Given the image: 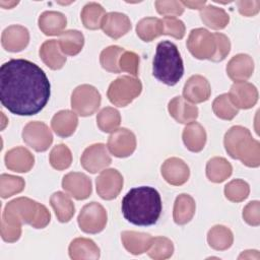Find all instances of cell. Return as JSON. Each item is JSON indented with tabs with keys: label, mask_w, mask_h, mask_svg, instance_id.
I'll list each match as a JSON object with an SVG mask.
<instances>
[{
	"label": "cell",
	"mask_w": 260,
	"mask_h": 260,
	"mask_svg": "<svg viewBox=\"0 0 260 260\" xmlns=\"http://www.w3.org/2000/svg\"><path fill=\"white\" fill-rule=\"evenodd\" d=\"M51 84L37 64L25 59H11L0 68V101L10 113L32 116L47 105Z\"/></svg>",
	"instance_id": "obj_1"
},
{
	"label": "cell",
	"mask_w": 260,
	"mask_h": 260,
	"mask_svg": "<svg viewBox=\"0 0 260 260\" xmlns=\"http://www.w3.org/2000/svg\"><path fill=\"white\" fill-rule=\"evenodd\" d=\"M51 214L43 204L20 197L8 202L1 220V237L5 242H15L21 235V223L35 229H44L50 222Z\"/></svg>",
	"instance_id": "obj_2"
},
{
	"label": "cell",
	"mask_w": 260,
	"mask_h": 260,
	"mask_svg": "<svg viewBox=\"0 0 260 260\" xmlns=\"http://www.w3.org/2000/svg\"><path fill=\"white\" fill-rule=\"evenodd\" d=\"M121 209L125 219L135 225L154 224L162 209L160 195L149 186L133 188L122 199Z\"/></svg>",
	"instance_id": "obj_3"
},
{
	"label": "cell",
	"mask_w": 260,
	"mask_h": 260,
	"mask_svg": "<svg viewBox=\"0 0 260 260\" xmlns=\"http://www.w3.org/2000/svg\"><path fill=\"white\" fill-rule=\"evenodd\" d=\"M152 74L167 85H175L184 74V64L177 46L170 41L159 42L152 62Z\"/></svg>",
	"instance_id": "obj_4"
},
{
	"label": "cell",
	"mask_w": 260,
	"mask_h": 260,
	"mask_svg": "<svg viewBox=\"0 0 260 260\" xmlns=\"http://www.w3.org/2000/svg\"><path fill=\"white\" fill-rule=\"evenodd\" d=\"M224 147L230 156L240 159L247 167L256 168L260 165V144L247 128L232 127L224 135Z\"/></svg>",
	"instance_id": "obj_5"
},
{
	"label": "cell",
	"mask_w": 260,
	"mask_h": 260,
	"mask_svg": "<svg viewBox=\"0 0 260 260\" xmlns=\"http://www.w3.org/2000/svg\"><path fill=\"white\" fill-rule=\"evenodd\" d=\"M142 90V84L139 79L131 76H121L115 79L109 86L107 95L109 101L118 107H126Z\"/></svg>",
	"instance_id": "obj_6"
},
{
	"label": "cell",
	"mask_w": 260,
	"mask_h": 260,
	"mask_svg": "<svg viewBox=\"0 0 260 260\" xmlns=\"http://www.w3.org/2000/svg\"><path fill=\"white\" fill-rule=\"evenodd\" d=\"M101 105V94L95 87L89 84L77 86L71 95V107L80 116H90Z\"/></svg>",
	"instance_id": "obj_7"
},
{
	"label": "cell",
	"mask_w": 260,
	"mask_h": 260,
	"mask_svg": "<svg viewBox=\"0 0 260 260\" xmlns=\"http://www.w3.org/2000/svg\"><path fill=\"white\" fill-rule=\"evenodd\" d=\"M187 47L195 58L212 60L216 52L214 35L205 28L192 29L187 40Z\"/></svg>",
	"instance_id": "obj_8"
},
{
	"label": "cell",
	"mask_w": 260,
	"mask_h": 260,
	"mask_svg": "<svg viewBox=\"0 0 260 260\" xmlns=\"http://www.w3.org/2000/svg\"><path fill=\"white\" fill-rule=\"evenodd\" d=\"M77 219L81 231L87 234H96L106 226L107 211L100 203L90 202L82 207Z\"/></svg>",
	"instance_id": "obj_9"
},
{
	"label": "cell",
	"mask_w": 260,
	"mask_h": 260,
	"mask_svg": "<svg viewBox=\"0 0 260 260\" xmlns=\"http://www.w3.org/2000/svg\"><path fill=\"white\" fill-rule=\"evenodd\" d=\"M23 141L36 151H45L53 142V135L43 122H29L22 131Z\"/></svg>",
	"instance_id": "obj_10"
},
{
	"label": "cell",
	"mask_w": 260,
	"mask_h": 260,
	"mask_svg": "<svg viewBox=\"0 0 260 260\" xmlns=\"http://www.w3.org/2000/svg\"><path fill=\"white\" fill-rule=\"evenodd\" d=\"M108 148L117 157L129 156L136 148L135 135L126 128L117 129L108 139Z\"/></svg>",
	"instance_id": "obj_11"
},
{
	"label": "cell",
	"mask_w": 260,
	"mask_h": 260,
	"mask_svg": "<svg viewBox=\"0 0 260 260\" xmlns=\"http://www.w3.org/2000/svg\"><path fill=\"white\" fill-rule=\"evenodd\" d=\"M82 167L89 173L95 174L107 168L112 159L105 144L96 143L88 146L80 158Z\"/></svg>",
	"instance_id": "obj_12"
},
{
	"label": "cell",
	"mask_w": 260,
	"mask_h": 260,
	"mask_svg": "<svg viewBox=\"0 0 260 260\" xmlns=\"http://www.w3.org/2000/svg\"><path fill=\"white\" fill-rule=\"evenodd\" d=\"M96 192L101 198L111 200L116 198L123 187V177L115 169L103 171L96 178Z\"/></svg>",
	"instance_id": "obj_13"
},
{
	"label": "cell",
	"mask_w": 260,
	"mask_h": 260,
	"mask_svg": "<svg viewBox=\"0 0 260 260\" xmlns=\"http://www.w3.org/2000/svg\"><path fill=\"white\" fill-rule=\"evenodd\" d=\"M63 189L73 198L83 200L91 194V181L82 173H68L62 180Z\"/></svg>",
	"instance_id": "obj_14"
},
{
	"label": "cell",
	"mask_w": 260,
	"mask_h": 260,
	"mask_svg": "<svg viewBox=\"0 0 260 260\" xmlns=\"http://www.w3.org/2000/svg\"><path fill=\"white\" fill-rule=\"evenodd\" d=\"M229 98L236 108L250 109L258 100L257 88L249 82H235L230 90Z\"/></svg>",
	"instance_id": "obj_15"
},
{
	"label": "cell",
	"mask_w": 260,
	"mask_h": 260,
	"mask_svg": "<svg viewBox=\"0 0 260 260\" xmlns=\"http://www.w3.org/2000/svg\"><path fill=\"white\" fill-rule=\"evenodd\" d=\"M211 94V88L208 80L201 75L191 76L183 88V96L186 101L199 104L207 101Z\"/></svg>",
	"instance_id": "obj_16"
},
{
	"label": "cell",
	"mask_w": 260,
	"mask_h": 260,
	"mask_svg": "<svg viewBox=\"0 0 260 260\" xmlns=\"http://www.w3.org/2000/svg\"><path fill=\"white\" fill-rule=\"evenodd\" d=\"M161 175L169 184L180 186L188 181L190 171L184 160L178 157H171L162 164Z\"/></svg>",
	"instance_id": "obj_17"
},
{
	"label": "cell",
	"mask_w": 260,
	"mask_h": 260,
	"mask_svg": "<svg viewBox=\"0 0 260 260\" xmlns=\"http://www.w3.org/2000/svg\"><path fill=\"white\" fill-rule=\"evenodd\" d=\"M29 41L28 30L21 25H10L6 27L1 37L2 47L9 52H19L23 50Z\"/></svg>",
	"instance_id": "obj_18"
},
{
	"label": "cell",
	"mask_w": 260,
	"mask_h": 260,
	"mask_svg": "<svg viewBox=\"0 0 260 260\" xmlns=\"http://www.w3.org/2000/svg\"><path fill=\"white\" fill-rule=\"evenodd\" d=\"M101 27L104 32L114 40L126 35L131 28V22L129 17L120 12L106 13Z\"/></svg>",
	"instance_id": "obj_19"
},
{
	"label": "cell",
	"mask_w": 260,
	"mask_h": 260,
	"mask_svg": "<svg viewBox=\"0 0 260 260\" xmlns=\"http://www.w3.org/2000/svg\"><path fill=\"white\" fill-rule=\"evenodd\" d=\"M254 62L249 55L239 54L234 56L226 66V73L235 82L247 80L253 73Z\"/></svg>",
	"instance_id": "obj_20"
},
{
	"label": "cell",
	"mask_w": 260,
	"mask_h": 260,
	"mask_svg": "<svg viewBox=\"0 0 260 260\" xmlns=\"http://www.w3.org/2000/svg\"><path fill=\"white\" fill-rule=\"evenodd\" d=\"M170 115L179 123L189 124L198 117V108L189 104L182 96H175L168 106Z\"/></svg>",
	"instance_id": "obj_21"
},
{
	"label": "cell",
	"mask_w": 260,
	"mask_h": 260,
	"mask_svg": "<svg viewBox=\"0 0 260 260\" xmlns=\"http://www.w3.org/2000/svg\"><path fill=\"white\" fill-rule=\"evenodd\" d=\"M34 162V155L24 147L12 148L5 154V165L13 172L26 173L32 168Z\"/></svg>",
	"instance_id": "obj_22"
},
{
	"label": "cell",
	"mask_w": 260,
	"mask_h": 260,
	"mask_svg": "<svg viewBox=\"0 0 260 260\" xmlns=\"http://www.w3.org/2000/svg\"><path fill=\"white\" fill-rule=\"evenodd\" d=\"M40 57L51 69L58 70L63 67L66 57L63 55L59 43L56 40L46 41L40 48Z\"/></svg>",
	"instance_id": "obj_23"
},
{
	"label": "cell",
	"mask_w": 260,
	"mask_h": 260,
	"mask_svg": "<svg viewBox=\"0 0 260 260\" xmlns=\"http://www.w3.org/2000/svg\"><path fill=\"white\" fill-rule=\"evenodd\" d=\"M78 119L74 112L63 110L55 114L51 121L54 132L60 137H68L72 135L77 127Z\"/></svg>",
	"instance_id": "obj_24"
},
{
	"label": "cell",
	"mask_w": 260,
	"mask_h": 260,
	"mask_svg": "<svg viewBox=\"0 0 260 260\" xmlns=\"http://www.w3.org/2000/svg\"><path fill=\"white\" fill-rule=\"evenodd\" d=\"M66 23V16L57 11H45L39 18L40 29L47 36L61 35Z\"/></svg>",
	"instance_id": "obj_25"
},
{
	"label": "cell",
	"mask_w": 260,
	"mask_h": 260,
	"mask_svg": "<svg viewBox=\"0 0 260 260\" xmlns=\"http://www.w3.org/2000/svg\"><path fill=\"white\" fill-rule=\"evenodd\" d=\"M121 240L127 251L131 254L139 255L149 249L152 237L144 233L126 231L121 234Z\"/></svg>",
	"instance_id": "obj_26"
},
{
	"label": "cell",
	"mask_w": 260,
	"mask_h": 260,
	"mask_svg": "<svg viewBox=\"0 0 260 260\" xmlns=\"http://www.w3.org/2000/svg\"><path fill=\"white\" fill-rule=\"evenodd\" d=\"M183 141L190 151L199 152L205 145L206 132L199 123L191 122L184 128Z\"/></svg>",
	"instance_id": "obj_27"
},
{
	"label": "cell",
	"mask_w": 260,
	"mask_h": 260,
	"mask_svg": "<svg viewBox=\"0 0 260 260\" xmlns=\"http://www.w3.org/2000/svg\"><path fill=\"white\" fill-rule=\"evenodd\" d=\"M69 255L75 260L99 259L100 249L93 241L85 238H77L69 246Z\"/></svg>",
	"instance_id": "obj_28"
},
{
	"label": "cell",
	"mask_w": 260,
	"mask_h": 260,
	"mask_svg": "<svg viewBox=\"0 0 260 260\" xmlns=\"http://www.w3.org/2000/svg\"><path fill=\"white\" fill-rule=\"evenodd\" d=\"M195 201L188 194H181L176 198L174 204V220L178 224L189 222L195 213Z\"/></svg>",
	"instance_id": "obj_29"
},
{
	"label": "cell",
	"mask_w": 260,
	"mask_h": 260,
	"mask_svg": "<svg viewBox=\"0 0 260 260\" xmlns=\"http://www.w3.org/2000/svg\"><path fill=\"white\" fill-rule=\"evenodd\" d=\"M50 203L59 221L67 222L73 216L75 207L67 194L63 192L54 193L50 198Z\"/></svg>",
	"instance_id": "obj_30"
},
{
	"label": "cell",
	"mask_w": 260,
	"mask_h": 260,
	"mask_svg": "<svg viewBox=\"0 0 260 260\" xmlns=\"http://www.w3.org/2000/svg\"><path fill=\"white\" fill-rule=\"evenodd\" d=\"M201 20L205 25L212 29L224 28L229 21V14L222 9L213 5H207L200 10Z\"/></svg>",
	"instance_id": "obj_31"
},
{
	"label": "cell",
	"mask_w": 260,
	"mask_h": 260,
	"mask_svg": "<svg viewBox=\"0 0 260 260\" xmlns=\"http://www.w3.org/2000/svg\"><path fill=\"white\" fill-rule=\"evenodd\" d=\"M58 43L63 54L75 56L82 50L84 37L79 30L69 29L60 35Z\"/></svg>",
	"instance_id": "obj_32"
},
{
	"label": "cell",
	"mask_w": 260,
	"mask_h": 260,
	"mask_svg": "<svg viewBox=\"0 0 260 260\" xmlns=\"http://www.w3.org/2000/svg\"><path fill=\"white\" fill-rule=\"evenodd\" d=\"M137 36L144 42H151L153 39L164 35L162 21L156 17L142 18L136 25Z\"/></svg>",
	"instance_id": "obj_33"
},
{
	"label": "cell",
	"mask_w": 260,
	"mask_h": 260,
	"mask_svg": "<svg viewBox=\"0 0 260 260\" xmlns=\"http://www.w3.org/2000/svg\"><path fill=\"white\" fill-rule=\"evenodd\" d=\"M232 166L223 157H213L206 165V176L214 183H221L232 175Z\"/></svg>",
	"instance_id": "obj_34"
},
{
	"label": "cell",
	"mask_w": 260,
	"mask_h": 260,
	"mask_svg": "<svg viewBox=\"0 0 260 260\" xmlns=\"http://www.w3.org/2000/svg\"><path fill=\"white\" fill-rule=\"evenodd\" d=\"M106 15L102 5L95 2L87 3L81 11V20L83 25L88 29H98L102 25V21Z\"/></svg>",
	"instance_id": "obj_35"
},
{
	"label": "cell",
	"mask_w": 260,
	"mask_h": 260,
	"mask_svg": "<svg viewBox=\"0 0 260 260\" xmlns=\"http://www.w3.org/2000/svg\"><path fill=\"white\" fill-rule=\"evenodd\" d=\"M207 241L214 250H226L233 244V233L223 225H215L208 232Z\"/></svg>",
	"instance_id": "obj_36"
},
{
	"label": "cell",
	"mask_w": 260,
	"mask_h": 260,
	"mask_svg": "<svg viewBox=\"0 0 260 260\" xmlns=\"http://www.w3.org/2000/svg\"><path fill=\"white\" fill-rule=\"evenodd\" d=\"M124 52L125 50L118 46H110L104 49L100 56V62L102 67L109 72H121L119 67V59Z\"/></svg>",
	"instance_id": "obj_37"
},
{
	"label": "cell",
	"mask_w": 260,
	"mask_h": 260,
	"mask_svg": "<svg viewBox=\"0 0 260 260\" xmlns=\"http://www.w3.org/2000/svg\"><path fill=\"white\" fill-rule=\"evenodd\" d=\"M96 122L103 132H114L121 123V116L116 109L107 107L98 114Z\"/></svg>",
	"instance_id": "obj_38"
},
{
	"label": "cell",
	"mask_w": 260,
	"mask_h": 260,
	"mask_svg": "<svg viewBox=\"0 0 260 260\" xmlns=\"http://www.w3.org/2000/svg\"><path fill=\"white\" fill-rule=\"evenodd\" d=\"M148 255L152 259L161 260L172 256L174 252V246L171 240L165 237L152 238L149 249L147 250Z\"/></svg>",
	"instance_id": "obj_39"
},
{
	"label": "cell",
	"mask_w": 260,
	"mask_h": 260,
	"mask_svg": "<svg viewBox=\"0 0 260 260\" xmlns=\"http://www.w3.org/2000/svg\"><path fill=\"white\" fill-rule=\"evenodd\" d=\"M25 183L22 178L2 174L0 177V195L2 198H8L24 189Z\"/></svg>",
	"instance_id": "obj_40"
},
{
	"label": "cell",
	"mask_w": 260,
	"mask_h": 260,
	"mask_svg": "<svg viewBox=\"0 0 260 260\" xmlns=\"http://www.w3.org/2000/svg\"><path fill=\"white\" fill-rule=\"evenodd\" d=\"M212 110L218 118L223 120H232L238 114V108L233 105L228 93L220 94L213 101Z\"/></svg>",
	"instance_id": "obj_41"
},
{
	"label": "cell",
	"mask_w": 260,
	"mask_h": 260,
	"mask_svg": "<svg viewBox=\"0 0 260 260\" xmlns=\"http://www.w3.org/2000/svg\"><path fill=\"white\" fill-rule=\"evenodd\" d=\"M50 164L51 166L58 170L62 171L70 167L72 162V154L70 149L64 145V144H59L56 145L50 153Z\"/></svg>",
	"instance_id": "obj_42"
},
{
	"label": "cell",
	"mask_w": 260,
	"mask_h": 260,
	"mask_svg": "<svg viewBox=\"0 0 260 260\" xmlns=\"http://www.w3.org/2000/svg\"><path fill=\"white\" fill-rule=\"evenodd\" d=\"M249 185L240 179L233 180L224 187L225 197L233 202H241L249 195Z\"/></svg>",
	"instance_id": "obj_43"
},
{
	"label": "cell",
	"mask_w": 260,
	"mask_h": 260,
	"mask_svg": "<svg viewBox=\"0 0 260 260\" xmlns=\"http://www.w3.org/2000/svg\"><path fill=\"white\" fill-rule=\"evenodd\" d=\"M161 21L164 25V35L172 36L178 40L184 37L185 24L182 20L173 16H165Z\"/></svg>",
	"instance_id": "obj_44"
},
{
	"label": "cell",
	"mask_w": 260,
	"mask_h": 260,
	"mask_svg": "<svg viewBox=\"0 0 260 260\" xmlns=\"http://www.w3.org/2000/svg\"><path fill=\"white\" fill-rule=\"evenodd\" d=\"M138 64H139V57L129 51H125L120 59H119V67L121 71H126L133 76H136L138 73Z\"/></svg>",
	"instance_id": "obj_45"
},
{
	"label": "cell",
	"mask_w": 260,
	"mask_h": 260,
	"mask_svg": "<svg viewBox=\"0 0 260 260\" xmlns=\"http://www.w3.org/2000/svg\"><path fill=\"white\" fill-rule=\"evenodd\" d=\"M155 7L159 14L166 16H178L184 12V5L180 1H155Z\"/></svg>",
	"instance_id": "obj_46"
},
{
	"label": "cell",
	"mask_w": 260,
	"mask_h": 260,
	"mask_svg": "<svg viewBox=\"0 0 260 260\" xmlns=\"http://www.w3.org/2000/svg\"><path fill=\"white\" fill-rule=\"evenodd\" d=\"M213 35H214V39L216 42V52L211 61L219 62V61H222L230 53L231 43H230L229 38L223 34L215 32Z\"/></svg>",
	"instance_id": "obj_47"
},
{
	"label": "cell",
	"mask_w": 260,
	"mask_h": 260,
	"mask_svg": "<svg viewBox=\"0 0 260 260\" xmlns=\"http://www.w3.org/2000/svg\"><path fill=\"white\" fill-rule=\"evenodd\" d=\"M243 217L251 225L259 224V202H249L243 210Z\"/></svg>",
	"instance_id": "obj_48"
},
{
	"label": "cell",
	"mask_w": 260,
	"mask_h": 260,
	"mask_svg": "<svg viewBox=\"0 0 260 260\" xmlns=\"http://www.w3.org/2000/svg\"><path fill=\"white\" fill-rule=\"evenodd\" d=\"M260 2L259 1H239L238 7L242 15L253 16L259 11Z\"/></svg>",
	"instance_id": "obj_49"
},
{
	"label": "cell",
	"mask_w": 260,
	"mask_h": 260,
	"mask_svg": "<svg viewBox=\"0 0 260 260\" xmlns=\"http://www.w3.org/2000/svg\"><path fill=\"white\" fill-rule=\"evenodd\" d=\"M183 5L190 7L191 9H202L204 7V5L206 4L205 1H183L182 2Z\"/></svg>",
	"instance_id": "obj_50"
},
{
	"label": "cell",
	"mask_w": 260,
	"mask_h": 260,
	"mask_svg": "<svg viewBox=\"0 0 260 260\" xmlns=\"http://www.w3.org/2000/svg\"><path fill=\"white\" fill-rule=\"evenodd\" d=\"M18 2H4V1H0V5L2 6V7H4V8H11V7H13L14 5H16Z\"/></svg>",
	"instance_id": "obj_51"
}]
</instances>
